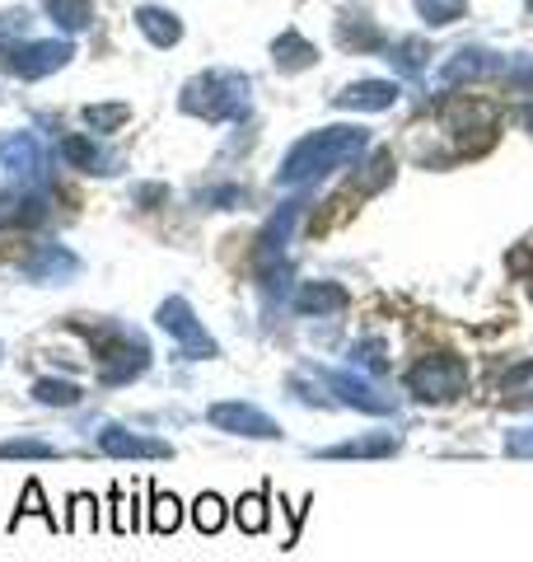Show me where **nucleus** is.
<instances>
[{
	"label": "nucleus",
	"mask_w": 533,
	"mask_h": 562,
	"mask_svg": "<svg viewBox=\"0 0 533 562\" xmlns=\"http://www.w3.org/2000/svg\"><path fill=\"white\" fill-rule=\"evenodd\" d=\"M318 454H328V460H388V454H398V436L370 431V436H355V441H342V446L318 450Z\"/></svg>",
	"instance_id": "6e6552de"
},
{
	"label": "nucleus",
	"mask_w": 533,
	"mask_h": 562,
	"mask_svg": "<svg viewBox=\"0 0 533 562\" xmlns=\"http://www.w3.org/2000/svg\"><path fill=\"white\" fill-rule=\"evenodd\" d=\"M235 520H239L243 535H262L266 530V497H262V492H253V497H239Z\"/></svg>",
	"instance_id": "2eb2a0df"
},
{
	"label": "nucleus",
	"mask_w": 533,
	"mask_h": 562,
	"mask_svg": "<svg viewBox=\"0 0 533 562\" xmlns=\"http://www.w3.org/2000/svg\"><path fill=\"white\" fill-rule=\"evenodd\" d=\"M57 446L38 441V436H14V441H0V460H57Z\"/></svg>",
	"instance_id": "ddd939ff"
},
{
	"label": "nucleus",
	"mask_w": 533,
	"mask_h": 562,
	"mask_svg": "<svg viewBox=\"0 0 533 562\" xmlns=\"http://www.w3.org/2000/svg\"><path fill=\"white\" fill-rule=\"evenodd\" d=\"M192 516H197V530H202V535H216L220 525H225V502L216 497V492H206V497L197 502V512H192Z\"/></svg>",
	"instance_id": "f3484780"
},
{
	"label": "nucleus",
	"mask_w": 533,
	"mask_h": 562,
	"mask_svg": "<svg viewBox=\"0 0 533 562\" xmlns=\"http://www.w3.org/2000/svg\"><path fill=\"white\" fill-rule=\"evenodd\" d=\"M407 390L421 403H454L468 390V366L458 357H421L412 371H407Z\"/></svg>",
	"instance_id": "7ed1b4c3"
},
{
	"label": "nucleus",
	"mask_w": 533,
	"mask_h": 562,
	"mask_svg": "<svg viewBox=\"0 0 533 562\" xmlns=\"http://www.w3.org/2000/svg\"><path fill=\"white\" fill-rule=\"evenodd\" d=\"M33 398L47 403V408H76L80 390L70 380H38V384H33Z\"/></svg>",
	"instance_id": "4468645a"
},
{
	"label": "nucleus",
	"mask_w": 533,
	"mask_h": 562,
	"mask_svg": "<svg viewBox=\"0 0 533 562\" xmlns=\"http://www.w3.org/2000/svg\"><path fill=\"white\" fill-rule=\"evenodd\" d=\"M206 422L216 431H229V436H253V441H276L281 427L262 408L253 403H211L206 408Z\"/></svg>",
	"instance_id": "39448f33"
},
{
	"label": "nucleus",
	"mask_w": 533,
	"mask_h": 562,
	"mask_svg": "<svg viewBox=\"0 0 533 562\" xmlns=\"http://www.w3.org/2000/svg\"><path fill=\"white\" fill-rule=\"evenodd\" d=\"M159 328L169 333V338H178V351H183L188 361H211L216 357V338L197 324V314L188 310V301H165L159 305Z\"/></svg>",
	"instance_id": "20e7f679"
},
{
	"label": "nucleus",
	"mask_w": 533,
	"mask_h": 562,
	"mask_svg": "<svg viewBox=\"0 0 533 562\" xmlns=\"http://www.w3.org/2000/svg\"><path fill=\"white\" fill-rule=\"evenodd\" d=\"M47 216V206L38 192H0V225L20 231V225H38Z\"/></svg>",
	"instance_id": "9b49d317"
},
{
	"label": "nucleus",
	"mask_w": 533,
	"mask_h": 562,
	"mask_svg": "<svg viewBox=\"0 0 533 562\" xmlns=\"http://www.w3.org/2000/svg\"><path fill=\"white\" fill-rule=\"evenodd\" d=\"M183 512H178V497H165V492H155V512H150V530L155 535H173Z\"/></svg>",
	"instance_id": "dca6fc26"
},
{
	"label": "nucleus",
	"mask_w": 533,
	"mask_h": 562,
	"mask_svg": "<svg viewBox=\"0 0 533 562\" xmlns=\"http://www.w3.org/2000/svg\"><path fill=\"white\" fill-rule=\"evenodd\" d=\"M506 450L520 454V460H533V427H529V431H514L510 441H506Z\"/></svg>",
	"instance_id": "4be33fe9"
},
{
	"label": "nucleus",
	"mask_w": 533,
	"mask_h": 562,
	"mask_svg": "<svg viewBox=\"0 0 533 562\" xmlns=\"http://www.w3.org/2000/svg\"><path fill=\"white\" fill-rule=\"evenodd\" d=\"M70 506H76V516H70V525H76V530H80V525H99V506H94V497H76Z\"/></svg>",
	"instance_id": "412c9836"
},
{
	"label": "nucleus",
	"mask_w": 533,
	"mask_h": 562,
	"mask_svg": "<svg viewBox=\"0 0 533 562\" xmlns=\"http://www.w3.org/2000/svg\"><path fill=\"white\" fill-rule=\"evenodd\" d=\"M99 450L113 454V460H169V454H173L169 441L136 436V431H122V427H103L99 431Z\"/></svg>",
	"instance_id": "423d86ee"
},
{
	"label": "nucleus",
	"mask_w": 533,
	"mask_h": 562,
	"mask_svg": "<svg viewBox=\"0 0 533 562\" xmlns=\"http://www.w3.org/2000/svg\"><path fill=\"white\" fill-rule=\"evenodd\" d=\"M0 160H5V169L14 173V179H33V173L43 169V155H38V140L24 136V132H14L0 140Z\"/></svg>",
	"instance_id": "1a4fd4ad"
},
{
	"label": "nucleus",
	"mask_w": 533,
	"mask_h": 562,
	"mask_svg": "<svg viewBox=\"0 0 533 562\" xmlns=\"http://www.w3.org/2000/svg\"><path fill=\"white\" fill-rule=\"evenodd\" d=\"M24 516H43L47 525H57V520H52V512L43 506V487H38V483H29V487H24V502H20V512H14V520H10V525H20Z\"/></svg>",
	"instance_id": "6ab92c4d"
},
{
	"label": "nucleus",
	"mask_w": 533,
	"mask_h": 562,
	"mask_svg": "<svg viewBox=\"0 0 533 562\" xmlns=\"http://www.w3.org/2000/svg\"><path fill=\"white\" fill-rule=\"evenodd\" d=\"M94 338V357H99V380L103 384H127L150 366V347L140 333H127L117 324H99V328H84Z\"/></svg>",
	"instance_id": "f03ea898"
},
{
	"label": "nucleus",
	"mask_w": 533,
	"mask_h": 562,
	"mask_svg": "<svg viewBox=\"0 0 533 562\" xmlns=\"http://www.w3.org/2000/svg\"><path fill=\"white\" fill-rule=\"evenodd\" d=\"M80 272V258L66 254L61 244H47V249H38L33 258H24V277L29 281H66Z\"/></svg>",
	"instance_id": "0eeeda50"
},
{
	"label": "nucleus",
	"mask_w": 533,
	"mask_h": 562,
	"mask_svg": "<svg viewBox=\"0 0 533 562\" xmlns=\"http://www.w3.org/2000/svg\"><path fill=\"white\" fill-rule=\"evenodd\" d=\"M355 366H365V371H384V342H355Z\"/></svg>",
	"instance_id": "aec40b11"
},
{
	"label": "nucleus",
	"mask_w": 533,
	"mask_h": 562,
	"mask_svg": "<svg viewBox=\"0 0 533 562\" xmlns=\"http://www.w3.org/2000/svg\"><path fill=\"white\" fill-rule=\"evenodd\" d=\"M342 305H347V291L337 286V281H309V286H299V295H295L299 314H337Z\"/></svg>",
	"instance_id": "f8f14e48"
},
{
	"label": "nucleus",
	"mask_w": 533,
	"mask_h": 562,
	"mask_svg": "<svg viewBox=\"0 0 533 562\" xmlns=\"http://www.w3.org/2000/svg\"><path fill=\"white\" fill-rule=\"evenodd\" d=\"M506 398L510 403H533V361L514 366V371L506 375Z\"/></svg>",
	"instance_id": "a211bd4d"
},
{
	"label": "nucleus",
	"mask_w": 533,
	"mask_h": 562,
	"mask_svg": "<svg viewBox=\"0 0 533 562\" xmlns=\"http://www.w3.org/2000/svg\"><path fill=\"white\" fill-rule=\"evenodd\" d=\"M355 150H365V132H355V127H332L324 136H309L291 150L286 169H281V183H305L314 173H328L332 165L351 160Z\"/></svg>",
	"instance_id": "f257e3e1"
},
{
	"label": "nucleus",
	"mask_w": 533,
	"mask_h": 562,
	"mask_svg": "<svg viewBox=\"0 0 533 562\" xmlns=\"http://www.w3.org/2000/svg\"><path fill=\"white\" fill-rule=\"evenodd\" d=\"M328 384L342 394V403H351V408H361V413H394L398 408L394 398H384L379 390H370V384L355 375H328Z\"/></svg>",
	"instance_id": "9d476101"
}]
</instances>
